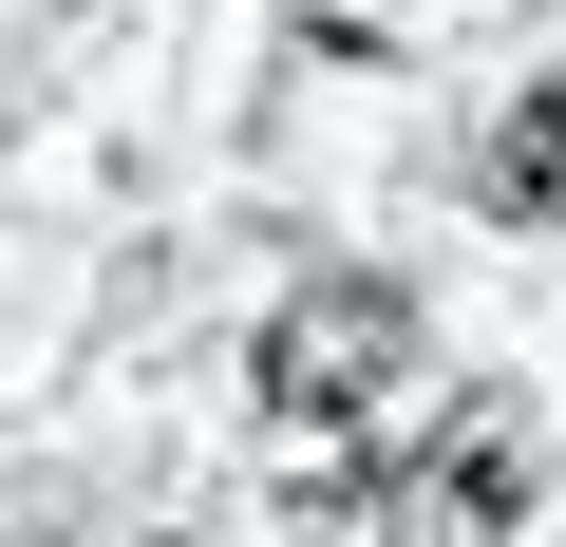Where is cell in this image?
Returning <instances> with one entry per match:
<instances>
[{"label": "cell", "mask_w": 566, "mask_h": 547, "mask_svg": "<svg viewBox=\"0 0 566 547\" xmlns=\"http://www.w3.org/2000/svg\"><path fill=\"white\" fill-rule=\"evenodd\" d=\"M528 491H547V453H528L510 415H434V453H416V491H397V547H510Z\"/></svg>", "instance_id": "cell-2"}, {"label": "cell", "mask_w": 566, "mask_h": 547, "mask_svg": "<svg viewBox=\"0 0 566 547\" xmlns=\"http://www.w3.org/2000/svg\"><path fill=\"white\" fill-rule=\"evenodd\" d=\"M416 378V303L397 284H303L264 322V415H303V434H378Z\"/></svg>", "instance_id": "cell-1"}, {"label": "cell", "mask_w": 566, "mask_h": 547, "mask_svg": "<svg viewBox=\"0 0 566 547\" xmlns=\"http://www.w3.org/2000/svg\"><path fill=\"white\" fill-rule=\"evenodd\" d=\"M491 208H510V227H566V76H528V95L491 114Z\"/></svg>", "instance_id": "cell-3"}]
</instances>
